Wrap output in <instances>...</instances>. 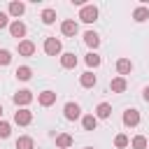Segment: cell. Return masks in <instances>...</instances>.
Returning a JSON list of instances; mask_svg holds the SVG:
<instances>
[{
  "instance_id": "obj_29",
  "label": "cell",
  "mask_w": 149,
  "mask_h": 149,
  "mask_svg": "<svg viewBox=\"0 0 149 149\" xmlns=\"http://www.w3.org/2000/svg\"><path fill=\"white\" fill-rule=\"evenodd\" d=\"M7 26H9V14L0 12V28H7Z\"/></svg>"
},
{
  "instance_id": "obj_23",
  "label": "cell",
  "mask_w": 149,
  "mask_h": 149,
  "mask_svg": "<svg viewBox=\"0 0 149 149\" xmlns=\"http://www.w3.org/2000/svg\"><path fill=\"white\" fill-rule=\"evenodd\" d=\"M40 19H42V23H47V26H51V23L56 21V9H42V14H40Z\"/></svg>"
},
{
  "instance_id": "obj_13",
  "label": "cell",
  "mask_w": 149,
  "mask_h": 149,
  "mask_svg": "<svg viewBox=\"0 0 149 149\" xmlns=\"http://www.w3.org/2000/svg\"><path fill=\"white\" fill-rule=\"evenodd\" d=\"M126 77H114L112 81H109V88H112V93H123L126 91Z\"/></svg>"
},
{
  "instance_id": "obj_28",
  "label": "cell",
  "mask_w": 149,
  "mask_h": 149,
  "mask_svg": "<svg viewBox=\"0 0 149 149\" xmlns=\"http://www.w3.org/2000/svg\"><path fill=\"white\" fill-rule=\"evenodd\" d=\"M9 133H12V126L7 121H0V137L5 140V137H9Z\"/></svg>"
},
{
  "instance_id": "obj_8",
  "label": "cell",
  "mask_w": 149,
  "mask_h": 149,
  "mask_svg": "<svg viewBox=\"0 0 149 149\" xmlns=\"http://www.w3.org/2000/svg\"><path fill=\"white\" fill-rule=\"evenodd\" d=\"M37 102L42 105V107H51L54 102H56V93L54 91H42V93H37Z\"/></svg>"
},
{
  "instance_id": "obj_18",
  "label": "cell",
  "mask_w": 149,
  "mask_h": 149,
  "mask_svg": "<svg viewBox=\"0 0 149 149\" xmlns=\"http://www.w3.org/2000/svg\"><path fill=\"white\" fill-rule=\"evenodd\" d=\"M133 19H135L137 23H142V21H147V19H149V9H147L144 5H140V7H135V12H133Z\"/></svg>"
},
{
  "instance_id": "obj_27",
  "label": "cell",
  "mask_w": 149,
  "mask_h": 149,
  "mask_svg": "<svg viewBox=\"0 0 149 149\" xmlns=\"http://www.w3.org/2000/svg\"><path fill=\"white\" fill-rule=\"evenodd\" d=\"M12 63V54L7 49H0V65H9Z\"/></svg>"
},
{
  "instance_id": "obj_22",
  "label": "cell",
  "mask_w": 149,
  "mask_h": 149,
  "mask_svg": "<svg viewBox=\"0 0 149 149\" xmlns=\"http://www.w3.org/2000/svg\"><path fill=\"white\" fill-rule=\"evenodd\" d=\"M16 79H21V81H28L30 77H33V70L28 68V65H21V68H16Z\"/></svg>"
},
{
  "instance_id": "obj_32",
  "label": "cell",
  "mask_w": 149,
  "mask_h": 149,
  "mask_svg": "<svg viewBox=\"0 0 149 149\" xmlns=\"http://www.w3.org/2000/svg\"><path fill=\"white\" fill-rule=\"evenodd\" d=\"M84 149H93V147H84Z\"/></svg>"
},
{
  "instance_id": "obj_16",
  "label": "cell",
  "mask_w": 149,
  "mask_h": 149,
  "mask_svg": "<svg viewBox=\"0 0 149 149\" xmlns=\"http://www.w3.org/2000/svg\"><path fill=\"white\" fill-rule=\"evenodd\" d=\"M109 114H112V105L109 102H100L95 107V116L98 119H109Z\"/></svg>"
},
{
  "instance_id": "obj_31",
  "label": "cell",
  "mask_w": 149,
  "mask_h": 149,
  "mask_svg": "<svg viewBox=\"0 0 149 149\" xmlns=\"http://www.w3.org/2000/svg\"><path fill=\"white\" fill-rule=\"evenodd\" d=\"M0 121H2V105H0Z\"/></svg>"
},
{
  "instance_id": "obj_5",
  "label": "cell",
  "mask_w": 149,
  "mask_h": 149,
  "mask_svg": "<svg viewBox=\"0 0 149 149\" xmlns=\"http://www.w3.org/2000/svg\"><path fill=\"white\" fill-rule=\"evenodd\" d=\"M137 123H140V112H137V109H133V107H128V109L123 112V126L135 128Z\"/></svg>"
},
{
  "instance_id": "obj_30",
  "label": "cell",
  "mask_w": 149,
  "mask_h": 149,
  "mask_svg": "<svg viewBox=\"0 0 149 149\" xmlns=\"http://www.w3.org/2000/svg\"><path fill=\"white\" fill-rule=\"evenodd\" d=\"M142 98H144V102H149V86H144V91H142Z\"/></svg>"
},
{
  "instance_id": "obj_4",
  "label": "cell",
  "mask_w": 149,
  "mask_h": 149,
  "mask_svg": "<svg viewBox=\"0 0 149 149\" xmlns=\"http://www.w3.org/2000/svg\"><path fill=\"white\" fill-rule=\"evenodd\" d=\"M33 121V112L28 109V107H23V109H16L14 112V123H19V126H28Z\"/></svg>"
},
{
  "instance_id": "obj_21",
  "label": "cell",
  "mask_w": 149,
  "mask_h": 149,
  "mask_svg": "<svg viewBox=\"0 0 149 149\" xmlns=\"http://www.w3.org/2000/svg\"><path fill=\"white\" fill-rule=\"evenodd\" d=\"M84 42H86L88 47H93V49H95V47L100 44V35H98V33H93V30H88V33H84Z\"/></svg>"
},
{
  "instance_id": "obj_15",
  "label": "cell",
  "mask_w": 149,
  "mask_h": 149,
  "mask_svg": "<svg viewBox=\"0 0 149 149\" xmlns=\"http://www.w3.org/2000/svg\"><path fill=\"white\" fill-rule=\"evenodd\" d=\"M56 147H58V149H70V147H72V135H68V133L56 135Z\"/></svg>"
},
{
  "instance_id": "obj_3",
  "label": "cell",
  "mask_w": 149,
  "mask_h": 149,
  "mask_svg": "<svg viewBox=\"0 0 149 149\" xmlns=\"http://www.w3.org/2000/svg\"><path fill=\"white\" fill-rule=\"evenodd\" d=\"M44 54H47V56H58V54H61V40L47 37V40H44Z\"/></svg>"
},
{
  "instance_id": "obj_24",
  "label": "cell",
  "mask_w": 149,
  "mask_h": 149,
  "mask_svg": "<svg viewBox=\"0 0 149 149\" xmlns=\"http://www.w3.org/2000/svg\"><path fill=\"white\" fill-rule=\"evenodd\" d=\"M130 147H133V149H147V147H149V142H147V137H144V135H135V137H133V142H130Z\"/></svg>"
},
{
  "instance_id": "obj_1",
  "label": "cell",
  "mask_w": 149,
  "mask_h": 149,
  "mask_svg": "<svg viewBox=\"0 0 149 149\" xmlns=\"http://www.w3.org/2000/svg\"><path fill=\"white\" fill-rule=\"evenodd\" d=\"M30 102H33V91H28V88H21V91H16V93H14V105H16L19 109L28 107Z\"/></svg>"
},
{
  "instance_id": "obj_10",
  "label": "cell",
  "mask_w": 149,
  "mask_h": 149,
  "mask_svg": "<svg viewBox=\"0 0 149 149\" xmlns=\"http://www.w3.org/2000/svg\"><path fill=\"white\" fill-rule=\"evenodd\" d=\"M61 68H65V70H72V68H77V56H74L72 51H68V54H61Z\"/></svg>"
},
{
  "instance_id": "obj_26",
  "label": "cell",
  "mask_w": 149,
  "mask_h": 149,
  "mask_svg": "<svg viewBox=\"0 0 149 149\" xmlns=\"http://www.w3.org/2000/svg\"><path fill=\"white\" fill-rule=\"evenodd\" d=\"M114 144H116L119 149H123V147H128V144H130V140H128V135H123V133H119V135L114 137Z\"/></svg>"
},
{
  "instance_id": "obj_14",
  "label": "cell",
  "mask_w": 149,
  "mask_h": 149,
  "mask_svg": "<svg viewBox=\"0 0 149 149\" xmlns=\"http://www.w3.org/2000/svg\"><path fill=\"white\" fill-rule=\"evenodd\" d=\"M130 70H133V63H130L128 58H119V61H116V72H119V77L128 74Z\"/></svg>"
},
{
  "instance_id": "obj_12",
  "label": "cell",
  "mask_w": 149,
  "mask_h": 149,
  "mask_svg": "<svg viewBox=\"0 0 149 149\" xmlns=\"http://www.w3.org/2000/svg\"><path fill=\"white\" fill-rule=\"evenodd\" d=\"M95 81H98V77H95L91 70H86V72L79 77V84H81L84 88H93V86H95Z\"/></svg>"
},
{
  "instance_id": "obj_7",
  "label": "cell",
  "mask_w": 149,
  "mask_h": 149,
  "mask_svg": "<svg viewBox=\"0 0 149 149\" xmlns=\"http://www.w3.org/2000/svg\"><path fill=\"white\" fill-rule=\"evenodd\" d=\"M63 112H65V119H68V121H74V119L81 116V107H79L77 102H65Z\"/></svg>"
},
{
  "instance_id": "obj_17",
  "label": "cell",
  "mask_w": 149,
  "mask_h": 149,
  "mask_svg": "<svg viewBox=\"0 0 149 149\" xmlns=\"http://www.w3.org/2000/svg\"><path fill=\"white\" fill-rule=\"evenodd\" d=\"M16 149H35V140L30 135H21L16 140Z\"/></svg>"
},
{
  "instance_id": "obj_2",
  "label": "cell",
  "mask_w": 149,
  "mask_h": 149,
  "mask_svg": "<svg viewBox=\"0 0 149 149\" xmlns=\"http://www.w3.org/2000/svg\"><path fill=\"white\" fill-rule=\"evenodd\" d=\"M79 19H81L84 23H93V21L98 19V7H95V5H84V7L79 9Z\"/></svg>"
},
{
  "instance_id": "obj_19",
  "label": "cell",
  "mask_w": 149,
  "mask_h": 149,
  "mask_svg": "<svg viewBox=\"0 0 149 149\" xmlns=\"http://www.w3.org/2000/svg\"><path fill=\"white\" fill-rule=\"evenodd\" d=\"M81 126H84V130H95V126H98V116H93V114L81 116Z\"/></svg>"
},
{
  "instance_id": "obj_25",
  "label": "cell",
  "mask_w": 149,
  "mask_h": 149,
  "mask_svg": "<svg viewBox=\"0 0 149 149\" xmlns=\"http://www.w3.org/2000/svg\"><path fill=\"white\" fill-rule=\"evenodd\" d=\"M86 65H88V68H98V65H100V56H98L95 51L86 54Z\"/></svg>"
},
{
  "instance_id": "obj_9",
  "label": "cell",
  "mask_w": 149,
  "mask_h": 149,
  "mask_svg": "<svg viewBox=\"0 0 149 149\" xmlns=\"http://www.w3.org/2000/svg\"><path fill=\"white\" fill-rule=\"evenodd\" d=\"M26 23L23 21H19V19H14L12 23H9V33H12V37H23L26 35Z\"/></svg>"
},
{
  "instance_id": "obj_6",
  "label": "cell",
  "mask_w": 149,
  "mask_h": 149,
  "mask_svg": "<svg viewBox=\"0 0 149 149\" xmlns=\"http://www.w3.org/2000/svg\"><path fill=\"white\" fill-rule=\"evenodd\" d=\"M77 30H79V26H77V21H74V19H65V21L61 23V33H63L65 37H74V35H77Z\"/></svg>"
},
{
  "instance_id": "obj_20",
  "label": "cell",
  "mask_w": 149,
  "mask_h": 149,
  "mask_svg": "<svg viewBox=\"0 0 149 149\" xmlns=\"http://www.w3.org/2000/svg\"><path fill=\"white\" fill-rule=\"evenodd\" d=\"M23 12H26V5L23 2H9V9H7L9 16H21Z\"/></svg>"
},
{
  "instance_id": "obj_11",
  "label": "cell",
  "mask_w": 149,
  "mask_h": 149,
  "mask_svg": "<svg viewBox=\"0 0 149 149\" xmlns=\"http://www.w3.org/2000/svg\"><path fill=\"white\" fill-rule=\"evenodd\" d=\"M33 54H35V44H33L30 40H21V42H19V56H26V58H28V56H33Z\"/></svg>"
}]
</instances>
